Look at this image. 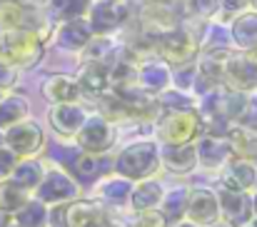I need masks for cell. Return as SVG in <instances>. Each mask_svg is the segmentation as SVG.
<instances>
[{"label":"cell","mask_w":257,"mask_h":227,"mask_svg":"<svg viewBox=\"0 0 257 227\" xmlns=\"http://www.w3.org/2000/svg\"><path fill=\"white\" fill-rule=\"evenodd\" d=\"M160 165H163V160H160L158 143H153V140H138V143L127 145L125 150L115 157L112 170L120 177H127L133 182H140V180H150L158 172Z\"/></svg>","instance_id":"obj_1"},{"label":"cell","mask_w":257,"mask_h":227,"mask_svg":"<svg viewBox=\"0 0 257 227\" xmlns=\"http://www.w3.org/2000/svg\"><path fill=\"white\" fill-rule=\"evenodd\" d=\"M202 118L192 110H168L158 120V140L163 145H185L195 143L202 135Z\"/></svg>","instance_id":"obj_3"},{"label":"cell","mask_w":257,"mask_h":227,"mask_svg":"<svg viewBox=\"0 0 257 227\" xmlns=\"http://www.w3.org/2000/svg\"><path fill=\"white\" fill-rule=\"evenodd\" d=\"M187 220L195 225H215L220 220V200L217 192L207 190V187H195L190 190V200H187Z\"/></svg>","instance_id":"obj_9"},{"label":"cell","mask_w":257,"mask_h":227,"mask_svg":"<svg viewBox=\"0 0 257 227\" xmlns=\"http://www.w3.org/2000/svg\"><path fill=\"white\" fill-rule=\"evenodd\" d=\"M133 180H127V177H110V180H105V185L100 187V200L102 202H110V205H125V202H130V195H133Z\"/></svg>","instance_id":"obj_30"},{"label":"cell","mask_w":257,"mask_h":227,"mask_svg":"<svg viewBox=\"0 0 257 227\" xmlns=\"http://www.w3.org/2000/svg\"><path fill=\"white\" fill-rule=\"evenodd\" d=\"M172 227H202V225H195V222H190V220H180L177 225H172Z\"/></svg>","instance_id":"obj_42"},{"label":"cell","mask_w":257,"mask_h":227,"mask_svg":"<svg viewBox=\"0 0 257 227\" xmlns=\"http://www.w3.org/2000/svg\"><path fill=\"white\" fill-rule=\"evenodd\" d=\"M160 102L168 110H190V97H185L182 92H163Z\"/></svg>","instance_id":"obj_35"},{"label":"cell","mask_w":257,"mask_h":227,"mask_svg":"<svg viewBox=\"0 0 257 227\" xmlns=\"http://www.w3.org/2000/svg\"><path fill=\"white\" fill-rule=\"evenodd\" d=\"M187 200H190V187H185V185H177L170 192L163 195L160 210H163V215L168 217L170 225H177L187 215Z\"/></svg>","instance_id":"obj_24"},{"label":"cell","mask_w":257,"mask_h":227,"mask_svg":"<svg viewBox=\"0 0 257 227\" xmlns=\"http://www.w3.org/2000/svg\"><path fill=\"white\" fill-rule=\"evenodd\" d=\"M222 82H227L230 90H242V92L252 90V87H257V65L247 55L227 58V63H225V80Z\"/></svg>","instance_id":"obj_15"},{"label":"cell","mask_w":257,"mask_h":227,"mask_svg":"<svg viewBox=\"0 0 257 227\" xmlns=\"http://www.w3.org/2000/svg\"><path fill=\"white\" fill-rule=\"evenodd\" d=\"M247 58H250V60H252V63H255V65H257V45H255V48H250V53H247Z\"/></svg>","instance_id":"obj_43"},{"label":"cell","mask_w":257,"mask_h":227,"mask_svg":"<svg viewBox=\"0 0 257 227\" xmlns=\"http://www.w3.org/2000/svg\"><path fill=\"white\" fill-rule=\"evenodd\" d=\"M160 160L163 165L172 172H192L197 165V150L195 143H185V145H163L160 148Z\"/></svg>","instance_id":"obj_17"},{"label":"cell","mask_w":257,"mask_h":227,"mask_svg":"<svg viewBox=\"0 0 257 227\" xmlns=\"http://www.w3.org/2000/svg\"><path fill=\"white\" fill-rule=\"evenodd\" d=\"M75 138H78V145L83 148V152L105 155L115 143V128L105 115H92L85 120V125L80 128V133Z\"/></svg>","instance_id":"obj_7"},{"label":"cell","mask_w":257,"mask_h":227,"mask_svg":"<svg viewBox=\"0 0 257 227\" xmlns=\"http://www.w3.org/2000/svg\"><path fill=\"white\" fill-rule=\"evenodd\" d=\"M43 177H45V170H43V165L38 162V160H33V157H23V160H18V165H15V170H13V175H10V180L18 185V187H23V190H38V185L43 182Z\"/></svg>","instance_id":"obj_23"},{"label":"cell","mask_w":257,"mask_h":227,"mask_svg":"<svg viewBox=\"0 0 257 227\" xmlns=\"http://www.w3.org/2000/svg\"><path fill=\"white\" fill-rule=\"evenodd\" d=\"M227 143H230V150L232 157H245V160H255L257 157V133L252 128H235L230 125L227 130Z\"/></svg>","instance_id":"obj_22"},{"label":"cell","mask_w":257,"mask_h":227,"mask_svg":"<svg viewBox=\"0 0 257 227\" xmlns=\"http://www.w3.org/2000/svg\"><path fill=\"white\" fill-rule=\"evenodd\" d=\"M10 225H13V215L5 212V210H0V227H10Z\"/></svg>","instance_id":"obj_41"},{"label":"cell","mask_w":257,"mask_h":227,"mask_svg":"<svg viewBox=\"0 0 257 227\" xmlns=\"http://www.w3.org/2000/svg\"><path fill=\"white\" fill-rule=\"evenodd\" d=\"M163 195H165L163 182H158V180H140V182L133 187L130 205H133V210H135V212L155 210V207L163 202Z\"/></svg>","instance_id":"obj_20"},{"label":"cell","mask_w":257,"mask_h":227,"mask_svg":"<svg viewBox=\"0 0 257 227\" xmlns=\"http://www.w3.org/2000/svg\"><path fill=\"white\" fill-rule=\"evenodd\" d=\"M247 227H257V217H252V220H250V225Z\"/></svg>","instance_id":"obj_46"},{"label":"cell","mask_w":257,"mask_h":227,"mask_svg":"<svg viewBox=\"0 0 257 227\" xmlns=\"http://www.w3.org/2000/svg\"><path fill=\"white\" fill-rule=\"evenodd\" d=\"M48 217H50V210H48V205L40 202L38 197H35V200H28V202L13 215L15 225H20V227H48L50 225Z\"/></svg>","instance_id":"obj_27"},{"label":"cell","mask_w":257,"mask_h":227,"mask_svg":"<svg viewBox=\"0 0 257 227\" xmlns=\"http://www.w3.org/2000/svg\"><path fill=\"white\" fill-rule=\"evenodd\" d=\"M80 82V90L83 92H90V95H102L105 87L110 85V73L102 63H87L83 68V73L78 77Z\"/></svg>","instance_id":"obj_28"},{"label":"cell","mask_w":257,"mask_h":227,"mask_svg":"<svg viewBox=\"0 0 257 227\" xmlns=\"http://www.w3.org/2000/svg\"><path fill=\"white\" fill-rule=\"evenodd\" d=\"M10 227H20V225H10Z\"/></svg>","instance_id":"obj_49"},{"label":"cell","mask_w":257,"mask_h":227,"mask_svg":"<svg viewBox=\"0 0 257 227\" xmlns=\"http://www.w3.org/2000/svg\"><path fill=\"white\" fill-rule=\"evenodd\" d=\"M43 97L53 105H63V102H78L80 97V82L78 77H70V75H50L45 77L43 87H40Z\"/></svg>","instance_id":"obj_14"},{"label":"cell","mask_w":257,"mask_h":227,"mask_svg":"<svg viewBox=\"0 0 257 227\" xmlns=\"http://www.w3.org/2000/svg\"><path fill=\"white\" fill-rule=\"evenodd\" d=\"M3 148H5V133L0 130V150H3Z\"/></svg>","instance_id":"obj_44"},{"label":"cell","mask_w":257,"mask_h":227,"mask_svg":"<svg viewBox=\"0 0 257 227\" xmlns=\"http://www.w3.org/2000/svg\"><path fill=\"white\" fill-rule=\"evenodd\" d=\"M135 82H140L143 90L148 92H163L168 85H170V70L165 65H158V63H148L138 70Z\"/></svg>","instance_id":"obj_26"},{"label":"cell","mask_w":257,"mask_h":227,"mask_svg":"<svg viewBox=\"0 0 257 227\" xmlns=\"http://www.w3.org/2000/svg\"><path fill=\"white\" fill-rule=\"evenodd\" d=\"M195 150H197V162H200L202 167H220V165H225V162L232 157L227 138H222V135H210V133H202V135L195 140Z\"/></svg>","instance_id":"obj_13"},{"label":"cell","mask_w":257,"mask_h":227,"mask_svg":"<svg viewBox=\"0 0 257 227\" xmlns=\"http://www.w3.org/2000/svg\"><path fill=\"white\" fill-rule=\"evenodd\" d=\"M195 77H197V68L195 65H177V73H175V82L177 87H190L195 85Z\"/></svg>","instance_id":"obj_37"},{"label":"cell","mask_w":257,"mask_h":227,"mask_svg":"<svg viewBox=\"0 0 257 227\" xmlns=\"http://www.w3.org/2000/svg\"><path fill=\"white\" fill-rule=\"evenodd\" d=\"M78 192H80V185L75 177H70L63 170H50L38 185L35 197L45 205H65V202L78 200Z\"/></svg>","instance_id":"obj_4"},{"label":"cell","mask_w":257,"mask_h":227,"mask_svg":"<svg viewBox=\"0 0 257 227\" xmlns=\"http://www.w3.org/2000/svg\"><path fill=\"white\" fill-rule=\"evenodd\" d=\"M252 207H255V217H257V192L252 195Z\"/></svg>","instance_id":"obj_45"},{"label":"cell","mask_w":257,"mask_h":227,"mask_svg":"<svg viewBox=\"0 0 257 227\" xmlns=\"http://www.w3.org/2000/svg\"><path fill=\"white\" fill-rule=\"evenodd\" d=\"M48 120L53 125V130L63 138H75L80 133V128L85 125L87 112L78 102H63V105H53L48 112Z\"/></svg>","instance_id":"obj_11"},{"label":"cell","mask_w":257,"mask_h":227,"mask_svg":"<svg viewBox=\"0 0 257 227\" xmlns=\"http://www.w3.org/2000/svg\"><path fill=\"white\" fill-rule=\"evenodd\" d=\"M5 30H35V18L33 13L13 0H0V33Z\"/></svg>","instance_id":"obj_18"},{"label":"cell","mask_w":257,"mask_h":227,"mask_svg":"<svg viewBox=\"0 0 257 227\" xmlns=\"http://www.w3.org/2000/svg\"><path fill=\"white\" fill-rule=\"evenodd\" d=\"M15 80H18L15 68H8V65H3V63H0V90L13 87V85H15Z\"/></svg>","instance_id":"obj_38"},{"label":"cell","mask_w":257,"mask_h":227,"mask_svg":"<svg viewBox=\"0 0 257 227\" xmlns=\"http://www.w3.org/2000/svg\"><path fill=\"white\" fill-rule=\"evenodd\" d=\"M105 207L92 200H73L65 202L63 227H105Z\"/></svg>","instance_id":"obj_10"},{"label":"cell","mask_w":257,"mask_h":227,"mask_svg":"<svg viewBox=\"0 0 257 227\" xmlns=\"http://www.w3.org/2000/svg\"><path fill=\"white\" fill-rule=\"evenodd\" d=\"M28 200H30L28 190L18 187L10 177H8V180H0V210H5V212L15 215V212H18Z\"/></svg>","instance_id":"obj_31"},{"label":"cell","mask_w":257,"mask_h":227,"mask_svg":"<svg viewBox=\"0 0 257 227\" xmlns=\"http://www.w3.org/2000/svg\"><path fill=\"white\" fill-rule=\"evenodd\" d=\"M112 162H107L102 155H95V152H83L78 160H75V165H73V177L80 182V185H92L97 177H102L105 175V170L110 167Z\"/></svg>","instance_id":"obj_21"},{"label":"cell","mask_w":257,"mask_h":227,"mask_svg":"<svg viewBox=\"0 0 257 227\" xmlns=\"http://www.w3.org/2000/svg\"><path fill=\"white\" fill-rule=\"evenodd\" d=\"M48 8L55 18H63V20H75V18H83L90 3L87 0H48Z\"/></svg>","instance_id":"obj_32"},{"label":"cell","mask_w":257,"mask_h":227,"mask_svg":"<svg viewBox=\"0 0 257 227\" xmlns=\"http://www.w3.org/2000/svg\"><path fill=\"white\" fill-rule=\"evenodd\" d=\"M130 227H170L168 222V217L163 215V210H143V212H138V217L133 220V225Z\"/></svg>","instance_id":"obj_34"},{"label":"cell","mask_w":257,"mask_h":227,"mask_svg":"<svg viewBox=\"0 0 257 227\" xmlns=\"http://www.w3.org/2000/svg\"><path fill=\"white\" fill-rule=\"evenodd\" d=\"M92 38V25L83 18L65 20V25L58 30V45L63 50H83Z\"/></svg>","instance_id":"obj_19"},{"label":"cell","mask_w":257,"mask_h":227,"mask_svg":"<svg viewBox=\"0 0 257 227\" xmlns=\"http://www.w3.org/2000/svg\"><path fill=\"white\" fill-rule=\"evenodd\" d=\"M3 97H5V95H3V90H0V100H3Z\"/></svg>","instance_id":"obj_48"},{"label":"cell","mask_w":257,"mask_h":227,"mask_svg":"<svg viewBox=\"0 0 257 227\" xmlns=\"http://www.w3.org/2000/svg\"><path fill=\"white\" fill-rule=\"evenodd\" d=\"M230 38L237 43V48L250 50L257 45V13H242L230 30Z\"/></svg>","instance_id":"obj_25"},{"label":"cell","mask_w":257,"mask_h":227,"mask_svg":"<svg viewBox=\"0 0 257 227\" xmlns=\"http://www.w3.org/2000/svg\"><path fill=\"white\" fill-rule=\"evenodd\" d=\"M158 50L172 65H187L197 53V43L185 30H168L158 38Z\"/></svg>","instance_id":"obj_8"},{"label":"cell","mask_w":257,"mask_h":227,"mask_svg":"<svg viewBox=\"0 0 257 227\" xmlns=\"http://www.w3.org/2000/svg\"><path fill=\"white\" fill-rule=\"evenodd\" d=\"M217 200H220V220L227 227H247L250 220L255 217L252 197L242 190L220 187Z\"/></svg>","instance_id":"obj_6"},{"label":"cell","mask_w":257,"mask_h":227,"mask_svg":"<svg viewBox=\"0 0 257 227\" xmlns=\"http://www.w3.org/2000/svg\"><path fill=\"white\" fill-rule=\"evenodd\" d=\"M257 180V167L252 165V160H245V157H230L225 165H222V175H220V182L222 187L227 190H252Z\"/></svg>","instance_id":"obj_12"},{"label":"cell","mask_w":257,"mask_h":227,"mask_svg":"<svg viewBox=\"0 0 257 227\" xmlns=\"http://www.w3.org/2000/svg\"><path fill=\"white\" fill-rule=\"evenodd\" d=\"M245 3L247 0H220V5L227 10H240V8H245Z\"/></svg>","instance_id":"obj_40"},{"label":"cell","mask_w":257,"mask_h":227,"mask_svg":"<svg viewBox=\"0 0 257 227\" xmlns=\"http://www.w3.org/2000/svg\"><path fill=\"white\" fill-rule=\"evenodd\" d=\"M5 133V148L13 150L18 157H33L43 150L45 145V133L35 120H20L18 125L3 130Z\"/></svg>","instance_id":"obj_5"},{"label":"cell","mask_w":257,"mask_h":227,"mask_svg":"<svg viewBox=\"0 0 257 227\" xmlns=\"http://www.w3.org/2000/svg\"><path fill=\"white\" fill-rule=\"evenodd\" d=\"M217 3L220 0H192V8L200 13V15H212L217 10Z\"/></svg>","instance_id":"obj_39"},{"label":"cell","mask_w":257,"mask_h":227,"mask_svg":"<svg viewBox=\"0 0 257 227\" xmlns=\"http://www.w3.org/2000/svg\"><path fill=\"white\" fill-rule=\"evenodd\" d=\"M28 118V100L23 95H5L0 100V130H8Z\"/></svg>","instance_id":"obj_29"},{"label":"cell","mask_w":257,"mask_h":227,"mask_svg":"<svg viewBox=\"0 0 257 227\" xmlns=\"http://www.w3.org/2000/svg\"><path fill=\"white\" fill-rule=\"evenodd\" d=\"M18 155L13 150H8V148H3L0 150V180H8L10 175H13V170H15V165H18Z\"/></svg>","instance_id":"obj_36"},{"label":"cell","mask_w":257,"mask_h":227,"mask_svg":"<svg viewBox=\"0 0 257 227\" xmlns=\"http://www.w3.org/2000/svg\"><path fill=\"white\" fill-rule=\"evenodd\" d=\"M125 5H120L117 0H100L92 5L90 13V25L95 33H110L112 28H117L125 20Z\"/></svg>","instance_id":"obj_16"},{"label":"cell","mask_w":257,"mask_h":227,"mask_svg":"<svg viewBox=\"0 0 257 227\" xmlns=\"http://www.w3.org/2000/svg\"><path fill=\"white\" fill-rule=\"evenodd\" d=\"M83 155V148L80 145H58V148H50V157L58 160V165H63L68 172L73 170L75 160Z\"/></svg>","instance_id":"obj_33"},{"label":"cell","mask_w":257,"mask_h":227,"mask_svg":"<svg viewBox=\"0 0 257 227\" xmlns=\"http://www.w3.org/2000/svg\"><path fill=\"white\" fill-rule=\"evenodd\" d=\"M43 58V40L35 30L0 33V63L8 68H33Z\"/></svg>","instance_id":"obj_2"},{"label":"cell","mask_w":257,"mask_h":227,"mask_svg":"<svg viewBox=\"0 0 257 227\" xmlns=\"http://www.w3.org/2000/svg\"><path fill=\"white\" fill-rule=\"evenodd\" d=\"M250 3H252V5H255V8H257V0H250Z\"/></svg>","instance_id":"obj_47"}]
</instances>
